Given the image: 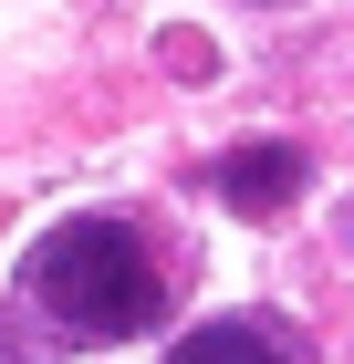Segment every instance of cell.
<instances>
[{"label":"cell","instance_id":"obj_4","mask_svg":"<svg viewBox=\"0 0 354 364\" xmlns=\"http://www.w3.org/2000/svg\"><path fill=\"white\" fill-rule=\"evenodd\" d=\"M0 364H31V343H21V333H11V323H0Z\"/></svg>","mask_w":354,"mask_h":364},{"label":"cell","instance_id":"obj_2","mask_svg":"<svg viewBox=\"0 0 354 364\" xmlns=\"http://www.w3.org/2000/svg\"><path fill=\"white\" fill-rule=\"evenodd\" d=\"M302 177H313V156H302V146H281V136L229 146V156H219V198H229L240 219H281V208L302 198Z\"/></svg>","mask_w":354,"mask_h":364},{"label":"cell","instance_id":"obj_1","mask_svg":"<svg viewBox=\"0 0 354 364\" xmlns=\"http://www.w3.org/2000/svg\"><path fill=\"white\" fill-rule=\"evenodd\" d=\"M21 291L73 343H136L167 312V281H157V260H146V240L125 219H53L21 250Z\"/></svg>","mask_w":354,"mask_h":364},{"label":"cell","instance_id":"obj_3","mask_svg":"<svg viewBox=\"0 0 354 364\" xmlns=\"http://www.w3.org/2000/svg\"><path fill=\"white\" fill-rule=\"evenodd\" d=\"M167 364H302V354L271 333V323H250V312H219V323L177 333V354H167Z\"/></svg>","mask_w":354,"mask_h":364}]
</instances>
